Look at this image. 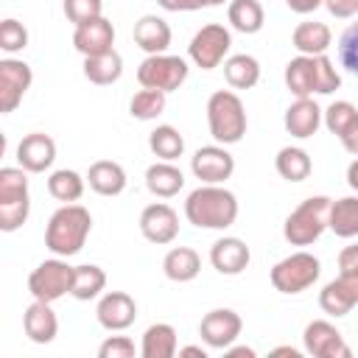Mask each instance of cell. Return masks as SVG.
I'll return each mask as SVG.
<instances>
[{
    "mask_svg": "<svg viewBox=\"0 0 358 358\" xmlns=\"http://www.w3.org/2000/svg\"><path fill=\"white\" fill-rule=\"evenodd\" d=\"M185 218L199 229H227L238 221V199L224 185H199L185 199Z\"/></svg>",
    "mask_w": 358,
    "mask_h": 358,
    "instance_id": "obj_1",
    "label": "cell"
},
{
    "mask_svg": "<svg viewBox=\"0 0 358 358\" xmlns=\"http://www.w3.org/2000/svg\"><path fill=\"white\" fill-rule=\"evenodd\" d=\"M285 87L294 98H313V95H330L341 87V76L336 64L322 56H294L285 64Z\"/></svg>",
    "mask_w": 358,
    "mask_h": 358,
    "instance_id": "obj_2",
    "label": "cell"
},
{
    "mask_svg": "<svg viewBox=\"0 0 358 358\" xmlns=\"http://www.w3.org/2000/svg\"><path fill=\"white\" fill-rule=\"evenodd\" d=\"M92 232V215L81 204H62L48 227H45V246L59 257H73L84 249L87 238Z\"/></svg>",
    "mask_w": 358,
    "mask_h": 358,
    "instance_id": "obj_3",
    "label": "cell"
},
{
    "mask_svg": "<svg viewBox=\"0 0 358 358\" xmlns=\"http://www.w3.org/2000/svg\"><path fill=\"white\" fill-rule=\"evenodd\" d=\"M207 126L215 143L235 145L246 134V106L232 90H215L207 98Z\"/></svg>",
    "mask_w": 358,
    "mask_h": 358,
    "instance_id": "obj_4",
    "label": "cell"
},
{
    "mask_svg": "<svg viewBox=\"0 0 358 358\" xmlns=\"http://www.w3.org/2000/svg\"><path fill=\"white\" fill-rule=\"evenodd\" d=\"M330 204L333 199L330 196H310L305 201H299L285 224H282V235L291 246H310L322 238V232L327 229V221H330Z\"/></svg>",
    "mask_w": 358,
    "mask_h": 358,
    "instance_id": "obj_5",
    "label": "cell"
},
{
    "mask_svg": "<svg viewBox=\"0 0 358 358\" xmlns=\"http://www.w3.org/2000/svg\"><path fill=\"white\" fill-rule=\"evenodd\" d=\"M28 171L25 168H0V229L17 232L31 213V193H28Z\"/></svg>",
    "mask_w": 358,
    "mask_h": 358,
    "instance_id": "obj_6",
    "label": "cell"
},
{
    "mask_svg": "<svg viewBox=\"0 0 358 358\" xmlns=\"http://www.w3.org/2000/svg\"><path fill=\"white\" fill-rule=\"evenodd\" d=\"M319 274H322L319 257L302 249V252H294V255L282 257L280 263H274L268 277L280 294H302L319 280Z\"/></svg>",
    "mask_w": 358,
    "mask_h": 358,
    "instance_id": "obj_7",
    "label": "cell"
},
{
    "mask_svg": "<svg viewBox=\"0 0 358 358\" xmlns=\"http://www.w3.org/2000/svg\"><path fill=\"white\" fill-rule=\"evenodd\" d=\"M73 271L76 266L67 263V257H50V260H42L31 274H28V291L34 299H42V302H56L62 296L70 294L73 288Z\"/></svg>",
    "mask_w": 358,
    "mask_h": 358,
    "instance_id": "obj_8",
    "label": "cell"
},
{
    "mask_svg": "<svg viewBox=\"0 0 358 358\" xmlns=\"http://www.w3.org/2000/svg\"><path fill=\"white\" fill-rule=\"evenodd\" d=\"M229 48H232L229 28L221 22H207L193 34V39L187 45V59L201 70H215L218 64L227 62Z\"/></svg>",
    "mask_w": 358,
    "mask_h": 358,
    "instance_id": "obj_9",
    "label": "cell"
},
{
    "mask_svg": "<svg viewBox=\"0 0 358 358\" xmlns=\"http://www.w3.org/2000/svg\"><path fill=\"white\" fill-rule=\"evenodd\" d=\"M187 62L182 56H171V53H154L145 56L137 67V81L140 87L148 90H162V92H173L187 81Z\"/></svg>",
    "mask_w": 358,
    "mask_h": 358,
    "instance_id": "obj_10",
    "label": "cell"
},
{
    "mask_svg": "<svg viewBox=\"0 0 358 358\" xmlns=\"http://www.w3.org/2000/svg\"><path fill=\"white\" fill-rule=\"evenodd\" d=\"M305 352L313 358H350L352 350L347 347L341 330L327 319H313L302 330Z\"/></svg>",
    "mask_w": 358,
    "mask_h": 358,
    "instance_id": "obj_11",
    "label": "cell"
},
{
    "mask_svg": "<svg viewBox=\"0 0 358 358\" xmlns=\"http://www.w3.org/2000/svg\"><path fill=\"white\" fill-rule=\"evenodd\" d=\"M243 330V319L232 308H213L199 322V336L210 350H227L238 341Z\"/></svg>",
    "mask_w": 358,
    "mask_h": 358,
    "instance_id": "obj_12",
    "label": "cell"
},
{
    "mask_svg": "<svg viewBox=\"0 0 358 358\" xmlns=\"http://www.w3.org/2000/svg\"><path fill=\"white\" fill-rule=\"evenodd\" d=\"M34 84V73H31V64H25L22 59H0V112L8 115L14 112L25 92L31 90Z\"/></svg>",
    "mask_w": 358,
    "mask_h": 358,
    "instance_id": "obj_13",
    "label": "cell"
},
{
    "mask_svg": "<svg viewBox=\"0 0 358 358\" xmlns=\"http://www.w3.org/2000/svg\"><path fill=\"white\" fill-rule=\"evenodd\" d=\"M190 171L201 185H224L235 173V157L218 143V145H201L190 157Z\"/></svg>",
    "mask_w": 358,
    "mask_h": 358,
    "instance_id": "obj_14",
    "label": "cell"
},
{
    "mask_svg": "<svg viewBox=\"0 0 358 358\" xmlns=\"http://www.w3.org/2000/svg\"><path fill=\"white\" fill-rule=\"evenodd\" d=\"M140 232L148 243H157V246H168L176 241L179 235V215L171 204L165 201H154L148 207H143L140 213Z\"/></svg>",
    "mask_w": 358,
    "mask_h": 358,
    "instance_id": "obj_15",
    "label": "cell"
},
{
    "mask_svg": "<svg viewBox=\"0 0 358 358\" xmlns=\"http://www.w3.org/2000/svg\"><path fill=\"white\" fill-rule=\"evenodd\" d=\"M95 319L103 330L109 333H120V330H129L137 319V302L131 294L126 291H106L101 299H98V308H95Z\"/></svg>",
    "mask_w": 358,
    "mask_h": 358,
    "instance_id": "obj_16",
    "label": "cell"
},
{
    "mask_svg": "<svg viewBox=\"0 0 358 358\" xmlns=\"http://www.w3.org/2000/svg\"><path fill=\"white\" fill-rule=\"evenodd\" d=\"M73 48L81 56H98V53H109L115 50V25L112 20H106L103 14L76 25L73 31Z\"/></svg>",
    "mask_w": 358,
    "mask_h": 358,
    "instance_id": "obj_17",
    "label": "cell"
},
{
    "mask_svg": "<svg viewBox=\"0 0 358 358\" xmlns=\"http://www.w3.org/2000/svg\"><path fill=\"white\" fill-rule=\"evenodd\" d=\"M56 159V143L45 131H31L17 143V162L28 173H45Z\"/></svg>",
    "mask_w": 358,
    "mask_h": 358,
    "instance_id": "obj_18",
    "label": "cell"
},
{
    "mask_svg": "<svg viewBox=\"0 0 358 358\" xmlns=\"http://www.w3.org/2000/svg\"><path fill=\"white\" fill-rule=\"evenodd\" d=\"M249 260H252V252H249L246 241H241L235 235H224L210 246V263L218 274L235 277V274L246 271Z\"/></svg>",
    "mask_w": 358,
    "mask_h": 358,
    "instance_id": "obj_19",
    "label": "cell"
},
{
    "mask_svg": "<svg viewBox=\"0 0 358 358\" xmlns=\"http://www.w3.org/2000/svg\"><path fill=\"white\" fill-rule=\"evenodd\" d=\"M358 305V280L347 277V274H338L336 280H330L322 291H319V308L327 313V316H347L352 308Z\"/></svg>",
    "mask_w": 358,
    "mask_h": 358,
    "instance_id": "obj_20",
    "label": "cell"
},
{
    "mask_svg": "<svg viewBox=\"0 0 358 358\" xmlns=\"http://www.w3.org/2000/svg\"><path fill=\"white\" fill-rule=\"evenodd\" d=\"M322 112H324V109H319V103H316L313 98H296V101L285 109L282 126H285V131H288L291 137L308 140V137H313V134L319 131V126H322Z\"/></svg>",
    "mask_w": 358,
    "mask_h": 358,
    "instance_id": "obj_21",
    "label": "cell"
},
{
    "mask_svg": "<svg viewBox=\"0 0 358 358\" xmlns=\"http://www.w3.org/2000/svg\"><path fill=\"white\" fill-rule=\"evenodd\" d=\"M22 330L34 344H50L59 333V319H56L50 302L34 299L22 313Z\"/></svg>",
    "mask_w": 358,
    "mask_h": 358,
    "instance_id": "obj_22",
    "label": "cell"
},
{
    "mask_svg": "<svg viewBox=\"0 0 358 358\" xmlns=\"http://www.w3.org/2000/svg\"><path fill=\"white\" fill-rule=\"evenodd\" d=\"M171 25L157 17V14H143L137 22H134V42L140 50H145L148 56L154 53H165L171 48Z\"/></svg>",
    "mask_w": 358,
    "mask_h": 358,
    "instance_id": "obj_23",
    "label": "cell"
},
{
    "mask_svg": "<svg viewBox=\"0 0 358 358\" xmlns=\"http://www.w3.org/2000/svg\"><path fill=\"white\" fill-rule=\"evenodd\" d=\"M126 182H129L126 179V171L115 159H98L87 171V185L98 196H120L126 190Z\"/></svg>",
    "mask_w": 358,
    "mask_h": 358,
    "instance_id": "obj_24",
    "label": "cell"
},
{
    "mask_svg": "<svg viewBox=\"0 0 358 358\" xmlns=\"http://www.w3.org/2000/svg\"><path fill=\"white\" fill-rule=\"evenodd\" d=\"M145 187L157 199H171L185 187V173L173 162L159 159V162L145 168Z\"/></svg>",
    "mask_w": 358,
    "mask_h": 358,
    "instance_id": "obj_25",
    "label": "cell"
},
{
    "mask_svg": "<svg viewBox=\"0 0 358 358\" xmlns=\"http://www.w3.org/2000/svg\"><path fill=\"white\" fill-rule=\"evenodd\" d=\"M330 42H333L330 28H327L324 22H316V20L299 22V25L294 28V34H291V45H294L302 56H322V53H327Z\"/></svg>",
    "mask_w": 358,
    "mask_h": 358,
    "instance_id": "obj_26",
    "label": "cell"
},
{
    "mask_svg": "<svg viewBox=\"0 0 358 358\" xmlns=\"http://www.w3.org/2000/svg\"><path fill=\"white\" fill-rule=\"evenodd\" d=\"M162 271H165V277L171 282H190L201 271V257L190 246H173L162 257Z\"/></svg>",
    "mask_w": 358,
    "mask_h": 358,
    "instance_id": "obj_27",
    "label": "cell"
},
{
    "mask_svg": "<svg viewBox=\"0 0 358 358\" xmlns=\"http://www.w3.org/2000/svg\"><path fill=\"white\" fill-rule=\"evenodd\" d=\"M176 352H179V344H176L173 324L157 322V324L145 327L143 341H140V355L143 358H173Z\"/></svg>",
    "mask_w": 358,
    "mask_h": 358,
    "instance_id": "obj_28",
    "label": "cell"
},
{
    "mask_svg": "<svg viewBox=\"0 0 358 358\" xmlns=\"http://www.w3.org/2000/svg\"><path fill=\"white\" fill-rule=\"evenodd\" d=\"M120 76H123V56L117 50L98 53V56H84V78L90 84L106 87V84H115Z\"/></svg>",
    "mask_w": 358,
    "mask_h": 358,
    "instance_id": "obj_29",
    "label": "cell"
},
{
    "mask_svg": "<svg viewBox=\"0 0 358 358\" xmlns=\"http://www.w3.org/2000/svg\"><path fill=\"white\" fill-rule=\"evenodd\" d=\"M224 78L232 90H252L260 81V62L252 53H235L224 62Z\"/></svg>",
    "mask_w": 358,
    "mask_h": 358,
    "instance_id": "obj_30",
    "label": "cell"
},
{
    "mask_svg": "<svg viewBox=\"0 0 358 358\" xmlns=\"http://www.w3.org/2000/svg\"><path fill=\"white\" fill-rule=\"evenodd\" d=\"M274 168H277V173H280L282 179H288V182H305V179L310 176V171H313V162H310V154H308L305 148H299V145H285V148L277 151Z\"/></svg>",
    "mask_w": 358,
    "mask_h": 358,
    "instance_id": "obj_31",
    "label": "cell"
},
{
    "mask_svg": "<svg viewBox=\"0 0 358 358\" xmlns=\"http://www.w3.org/2000/svg\"><path fill=\"white\" fill-rule=\"evenodd\" d=\"M84 187H87V176H81L73 168H59L48 176V193L62 204L78 201L84 196Z\"/></svg>",
    "mask_w": 358,
    "mask_h": 358,
    "instance_id": "obj_32",
    "label": "cell"
},
{
    "mask_svg": "<svg viewBox=\"0 0 358 358\" xmlns=\"http://www.w3.org/2000/svg\"><path fill=\"white\" fill-rule=\"evenodd\" d=\"M227 20L241 34H257L266 22V11H263L260 0H229Z\"/></svg>",
    "mask_w": 358,
    "mask_h": 358,
    "instance_id": "obj_33",
    "label": "cell"
},
{
    "mask_svg": "<svg viewBox=\"0 0 358 358\" xmlns=\"http://www.w3.org/2000/svg\"><path fill=\"white\" fill-rule=\"evenodd\" d=\"M327 229L338 238H358V196H341L330 204Z\"/></svg>",
    "mask_w": 358,
    "mask_h": 358,
    "instance_id": "obj_34",
    "label": "cell"
},
{
    "mask_svg": "<svg viewBox=\"0 0 358 358\" xmlns=\"http://www.w3.org/2000/svg\"><path fill=\"white\" fill-rule=\"evenodd\" d=\"M106 288V271L95 263H84V266H76L73 271V288H70V296H76L78 302H90L95 296H101V291Z\"/></svg>",
    "mask_w": 358,
    "mask_h": 358,
    "instance_id": "obj_35",
    "label": "cell"
},
{
    "mask_svg": "<svg viewBox=\"0 0 358 358\" xmlns=\"http://www.w3.org/2000/svg\"><path fill=\"white\" fill-rule=\"evenodd\" d=\"M148 148H151V154H154L157 159L173 162V159H179V157L185 154V137H182V131H179L176 126L162 123V126H157V129L148 134Z\"/></svg>",
    "mask_w": 358,
    "mask_h": 358,
    "instance_id": "obj_36",
    "label": "cell"
},
{
    "mask_svg": "<svg viewBox=\"0 0 358 358\" xmlns=\"http://www.w3.org/2000/svg\"><path fill=\"white\" fill-rule=\"evenodd\" d=\"M165 103H168V92L143 87L140 92L131 95V101H129V112H131L134 120H157V117L165 112Z\"/></svg>",
    "mask_w": 358,
    "mask_h": 358,
    "instance_id": "obj_37",
    "label": "cell"
},
{
    "mask_svg": "<svg viewBox=\"0 0 358 358\" xmlns=\"http://www.w3.org/2000/svg\"><path fill=\"white\" fill-rule=\"evenodd\" d=\"M355 117H358V109H355L350 101H333V103L322 112V123H324L327 131L336 134V137H341V134L347 131V126H350Z\"/></svg>",
    "mask_w": 358,
    "mask_h": 358,
    "instance_id": "obj_38",
    "label": "cell"
},
{
    "mask_svg": "<svg viewBox=\"0 0 358 358\" xmlns=\"http://www.w3.org/2000/svg\"><path fill=\"white\" fill-rule=\"evenodd\" d=\"M25 48H28V28L14 17H6L0 22V50L11 56V53H20Z\"/></svg>",
    "mask_w": 358,
    "mask_h": 358,
    "instance_id": "obj_39",
    "label": "cell"
},
{
    "mask_svg": "<svg viewBox=\"0 0 358 358\" xmlns=\"http://www.w3.org/2000/svg\"><path fill=\"white\" fill-rule=\"evenodd\" d=\"M338 62L344 70L358 76V20L350 22L344 28V34L338 36Z\"/></svg>",
    "mask_w": 358,
    "mask_h": 358,
    "instance_id": "obj_40",
    "label": "cell"
},
{
    "mask_svg": "<svg viewBox=\"0 0 358 358\" xmlns=\"http://www.w3.org/2000/svg\"><path fill=\"white\" fill-rule=\"evenodd\" d=\"M62 8L73 25H81V22H90L103 14V0H64Z\"/></svg>",
    "mask_w": 358,
    "mask_h": 358,
    "instance_id": "obj_41",
    "label": "cell"
},
{
    "mask_svg": "<svg viewBox=\"0 0 358 358\" xmlns=\"http://www.w3.org/2000/svg\"><path fill=\"white\" fill-rule=\"evenodd\" d=\"M137 347L129 336H109L98 347V358H134Z\"/></svg>",
    "mask_w": 358,
    "mask_h": 358,
    "instance_id": "obj_42",
    "label": "cell"
},
{
    "mask_svg": "<svg viewBox=\"0 0 358 358\" xmlns=\"http://www.w3.org/2000/svg\"><path fill=\"white\" fill-rule=\"evenodd\" d=\"M338 274L358 280V243H350L338 252Z\"/></svg>",
    "mask_w": 358,
    "mask_h": 358,
    "instance_id": "obj_43",
    "label": "cell"
},
{
    "mask_svg": "<svg viewBox=\"0 0 358 358\" xmlns=\"http://www.w3.org/2000/svg\"><path fill=\"white\" fill-rule=\"evenodd\" d=\"M324 8L336 20H350L358 14V0H324Z\"/></svg>",
    "mask_w": 358,
    "mask_h": 358,
    "instance_id": "obj_44",
    "label": "cell"
},
{
    "mask_svg": "<svg viewBox=\"0 0 358 358\" xmlns=\"http://www.w3.org/2000/svg\"><path fill=\"white\" fill-rule=\"evenodd\" d=\"M165 11H199L207 6V0H157Z\"/></svg>",
    "mask_w": 358,
    "mask_h": 358,
    "instance_id": "obj_45",
    "label": "cell"
},
{
    "mask_svg": "<svg viewBox=\"0 0 358 358\" xmlns=\"http://www.w3.org/2000/svg\"><path fill=\"white\" fill-rule=\"evenodd\" d=\"M338 140H341V145H344V151H347V154L358 157V117L347 126V131H344Z\"/></svg>",
    "mask_w": 358,
    "mask_h": 358,
    "instance_id": "obj_46",
    "label": "cell"
},
{
    "mask_svg": "<svg viewBox=\"0 0 358 358\" xmlns=\"http://www.w3.org/2000/svg\"><path fill=\"white\" fill-rule=\"evenodd\" d=\"M285 6L294 14H313L319 6H324V0H285Z\"/></svg>",
    "mask_w": 358,
    "mask_h": 358,
    "instance_id": "obj_47",
    "label": "cell"
},
{
    "mask_svg": "<svg viewBox=\"0 0 358 358\" xmlns=\"http://www.w3.org/2000/svg\"><path fill=\"white\" fill-rule=\"evenodd\" d=\"M347 185H350V187L358 193V157H355V159L347 165Z\"/></svg>",
    "mask_w": 358,
    "mask_h": 358,
    "instance_id": "obj_48",
    "label": "cell"
},
{
    "mask_svg": "<svg viewBox=\"0 0 358 358\" xmlns=\"http://www.w3.org/2000/svg\"><path fill=\"white\" fill-rule=\"evenodd\" d=\"M224 352H227V355H246V358H255V355H257L252 347H235V344H229Z\"/></svg>",
    "mask_w": 358,
    "mask_h": 358,
    "instance_id": "obj_49",
    "label": "cell"
},
{
    "mask_svg": "<svg viewBox=\"0 0 358 358\" xmlns=\"http://www.w3.org/2000/svg\"><path fill=\"white\" fill-rule=\"evenodd\" d=\"M179 355H199V358H207V350H204V347H196V344H187V347H179Z\"/></svg>",
    "mask_w": 358,
    "mask_h": 358,
    "instance_id": "obj_50",
    "label": "cell"
},
{
    "mask_svg": "<svg viewBox=\"0 0 358 358\" xmlns=\"http://www.w3.org/2000/svg\"><path fill=\"white\" fill-rule=\"evenodd\" d=\"M271 352H274V355H291V358H296V355H299L294 347H277V350H271Z\"/></svg>",
    "mask_w": 358,
    "mask_h": 358,
    "instance_id": "obj_51",
    "label": "cell"
},
{
    "mask_svg": "<svg viewBox=\"0 0 358 358\" xmlns=\"http://www.w3.org/2000/svg\"><path fill=\"white\" fill-rule=\"evenodd\" d=\"M224 3H229V0H207V6H224Z\"/></svg>",
    "mask_w": 358,
    "mask_h": 358,
    "instance_id": "obj_52",
    "label": "cell"
}]
</instances>
